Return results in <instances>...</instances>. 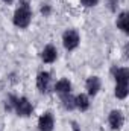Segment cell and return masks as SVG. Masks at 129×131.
Returning a JSON list of instances; mask_svg holds the SVG:
<instances>
[{"label": "cell", "instance_id": "cell-3", "mask_svg": "<svg viewBox=\"0 0 129 131\" xmlns=\"http://www.w3.org/2000/svg\"><path fill=\"white\" fill-rule=\"evenodd\" d=\"M79 41H81V37L79 34L73 29H68L65 31L64 35H62V43H64V47L67 50H73L79 46Z\"/></svg>", "mask_w": 129, "mask_h": 131}, {"label": "cell", "instance_id": "cell-8", "mask_svg": "<svg viewBox=\"0 0 129 131\" xmlns=\"http://www.w3.org/2000/svg\"><path fill=\"white\" fill-rule=\"evenodd\" d=\"M100 90V79L97 76H91L87 79V92L90 96H96Z\"/></svg>", "mask_w": 129, "mask_h": 131}, {"label": "cell", "instance_id": "cell-6", "mask_svg": "<svg viewBox=\"0 0 129 131\" xmlns=\"http://www.w3.org/2000/svg\"><path fill=\"white\" fill-rule=\"evenodd\" d=\"M49 84H50V73L49 72H40L36 76V87L41 93H46L49 90Z\"/></svg>", "mask_w": 129, "mask_h": 131}, {"label": "cell", "instance_id": "cell-2", "mask_svg": "<svg viewBox=\"0 0 129 131\" xmlns=\"http://www.w3.org/2000/svg\"><path fill=\"white\" fill-rule=\"evenodd\" d=\"M14 110L18 116L21 117H28L32 114V104L29 102L28 98H15V104H14Z\"/></svg>", "mask_w": 129, "mask_h": 131}, {"label": "cell", "instance_id": "cell-16", "mask_svg": "<svg viewBox=\"0 0 129 131\" xmlns=\"http://www.w3.org/2000/svg\"><path fill=\"white\" fill-rule=\"evenodd\" d=\"M50 11H52V8H50L49 5H44V6L41 8V14H43V15H49Z\"/></svg>", "mask_w": 129, "mask_h": 131}, {"label": "cell", "instance_id": "cell-12", "mask_svg": "<svg viewBox=\"0 0 129 131\" xmlns=\"http://www.w3.org/2000/svg\"><path fill=\"white\" fill-rule=\"evenodd\" d=\"M117 28L122 29L125 34L129 32V14L128 12H122L117 17Z\"/></svg>", "mask_w": 129, "mask_h": 131}, {"label": "cell", "instance_id": "cell-7", "mask_svg": "<svg viewBox=\"0 0 129 131\" xmlns=\"http://www.w3.org/2000/svg\"><path fill=\"white\" fill-rule=\"evenodd\" d=\"M56 57H58L56 47H55V46H52V44H47V46L44 47L43 53H41V60H43L44 63H47V64H50V63L56 61Z\"/></svg>", "mask_w": 129, "mask_h": 131}, {"label": "cell", "instance_id": "cell-11", "mask_svg": "<svg viewBox=\"0 0 129 131\" xmlns=\"http://www.w3.org/2000/svg\"><path fill=\"white\" fill-rule=\"evenodd\" d=\"M55 92L59 93V95H65V93H70L71 92V84L68 79H59L56 84H55Z\"/></svg>", "mask_w": 129, "mask_h": 131}, {"label": "cell", "instance_id": "cell-17", "mask_svg": "<svg viewBox=\"0 0 129 131\" xmlns=\"http://www.w3.org/2000/svg\"><path fill=\"white\" fill-rule=\"evenodd\" d=\"M73 131H79V128H78V125H76V124H73Z\"/></svg>", "mask_w": 129, "mask_h": 131}, {"label": "cell", "instance_id": "cell-9", "mask_svg": "<svg viewBox=\"0 0 129 131\" xmlns=\"http://www.w3.org/2000/svg\"><path fill=\"white\" fill-rule=\"evenodd\" d=\"M114 78H115V84H128L129 82V70L126 67L114 70Z\"/></svg>", "mask_w": 129, "mask_h": 131}, {"label": "cell", "instance_id": "cell-13", "mask_svg": "<svg viewBox=\"0 0 129 131\" xmlns=\"http://www.w3.org/2000/svg\"><path fill=\"white\" fill-rule=\"evenodd\" d=\"M61 101H62V105H64L65 110H73V108H76V107H74V98H73L70 93L61 95Z\"/></svg>", "mask_w": 129, "mask_h": 131}, {"label": "cell", "instance_id": "cell-10", "mask_svg": "<svg viewBox=\"0 0 129 131\" xmlns=\"http://www.w3.org/2000/svg\"><path fill=\"white\" fill-rule=\"evenodd\" d=\"M74 107L81 111H87L90 108V99L87 95H78L74 98Z\"/></svg>", "mask_w": 129, "mask_h": 131}, {"label": "cell", "instance_id": "cell-4", "mask_svg": "<svg viewBox=\"0 0 129 131\" xmlns=\"http://www.w3.org/2000/svg\"><path fill=\"white\" fill-rule=\"evenodd\" d=\"M108 122L111 125L112 130H120L125 124V117H123V113L119 111V110H112L108 116Z\"/></svg>", "mask_w": 129, "mask_h": 131}, {"label": "cell", "instance_id": "cell-14", "mask_svg": "<svg viewBox=\"0 0 129 131\" xmlns=\"http://www.w3.org/2000/svg\"><path fill=\"white\" fill-rule=\"evenodd\" d=\"M115 98L119 99H125L128 96L129 90H128V84H115Z\"/></svg>", "mask_w": 129, "mask_h": 131}, {"label": "cell", "instance_id": "cell-18", "mask_svg": "<svg viewBox=\"0 0 129 131\" xmlns=\"http://www.w3.org/2000/svg\"><path fill=\"white\" fill-rule=\"evenodd\" d=\"M5 3H11V2H14V0H3Z\"/></svg>", "mask_w": 129, "mask_h": 131}, {"label": "cell", "instance_id": "cell-15", "mask_svg": "<svg viewBox=\"0 0 129 131\" xmlns=\"http://www.w3.org/2000/svg\"><path fill=\"white\" fill-rule=\"evenodd\" d=\"M81 3L84 6H87V8H91V6H96L99 3V0H81Z\"/></svg>", "mask_w": 129, "mask_h": 131}, {"label": "cell", "instance_id": "cell-5", "mask_svg": "<svg viewBox=\"0 0 129 131\" xmlns=\"http://www.w3.org/2000/svg\"><path fill=\"white\" fill-rule=\"evenodd\" d=\"M53 127H55V119H53L52 113H44L38 119V128H40V131H53Z\"/></svg>", "mask_w": 129, "mask_h": 131}, {"label": "cell", "instance_id": "cell-1", "mask_svg": "<svg viewBox=\"0 0 129 131\" xmlns=\"http://www.w3.org/2000/svg\"><path fill=\"white\" fill-rule=\"evenodd\" d=\"M31 21H32V11H31L28 2H24L20 5V8L14 14V25L20 29H24L31 25Z\"/></svg>", "mask_w": 129, "mask_h": 131}]
</instances>
